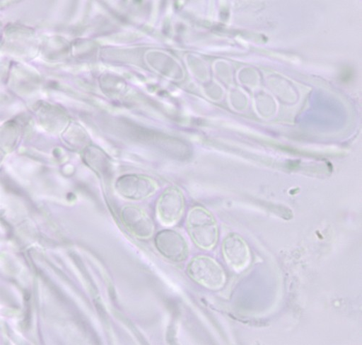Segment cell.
<instances>
[{
  "mask_svg": "<svg viewBox=\"0 0 362 345\" xmlns=\"http://www.w3.org/2000/svg\"><path fill=\"white\" fill-rule=\"evenodd\" d=\"M187 273L197 283L209 290H220L226 283L223 268L208 256H199L192 259L188 264Z\"/></svg>",
  "mask_w": 362,
  "mask_h": 345,
  "instance_id": "cell-2",
  "label": "cell"
},
{
  "mask_svg": "<svg viewBox=\"0 0 362 345\" xmlns=\"http://www.w3.org/2000/svg\"><path fill=\"white\" fill-rule=\"evenodd\" d=\"M117 193L131 200H141L153 196L158 185L153 179L136 174L120 176L115 182Z\"/></svg>",
  "mask_w": 362,
  "mask_h": 345,
  "instance_id": "cell-3",
  "label": "cell"
},
{
  "mask_svg": "<svg viewBox=\"0 0 362 345\" xmlns=\"http://www.w3.org/2000/svg\"><path fill=\"white\" fill-rule=\"evenodd\" d=\"M155 242L159 252L173 262H181L189 255V245L186 239L174 230H163L158 233Z\"/></svg>",
  "mask_w": 362,
  "mask_h": 345,
  "instance_id": "cell-5",
  "label": "cell"
},
{
  "mask_svg": "<svg viewBox=\"0 0 362 345\" xmlns=\"http://www.w3.org/2000/svg\"><path fill=\"white\" fill-rule=\"evenodd\" d=\"M125 227L135 237L148 239L155 232V225L152 218L141 208L134 205H127L120 212Z\"/></svg>",
  "mask_w": 362,
  "mask_h": 345,
  "instance_id": "cell-7",
  "label": "cell"
},
{
  "mask_svg": "<svg viewBox=\"0 0 362 345\" xmlns=\"http://www.w3.org/2000/svg\"><path fill=\"white\" fill-rule=\"evenodd\" d=\"M223 254L226 263L236 272L244 271L251 262L248 244L243 237L235 234H230L225 239Z\"/></svg>",
  "mask_w": 362,
  "mask_h": 345,
  "instance_id": "cell-6",
  "label": "cell"
},
{
  "mask_svg": "<svg viewBox=\"0 0 362 345\" xmlns=\"http://www.w3.org/2000/svg\"><path fill=\"white\" fill-rule=\"evenodd\" d=\"M185 209V200L182 191L177 186H170L158 201L157 214L163 225L171 227L182 217Z\"/></svg>",
  "mask_w": 362,
  "mask_h": 345,
  "instance_id": "cell-4",
  "label": "cell"
},
{
  "mask_svg": "<svg viewBox=\"0 0 362 345\" xmlns=\"http://www.w3.org/2000/svg\"><path fill=\"white\" fill-rule=\"evenodd\" d=\"M187 228L194 243L206 250L212 249L218 240L215 217L202 207L192 208L187 217Z\"/></svg>",
  "mask_w": 362,
  "mask_h": 345,
  "instance_id": "cell-1",
  "label": "cell"
}]
</instances>
